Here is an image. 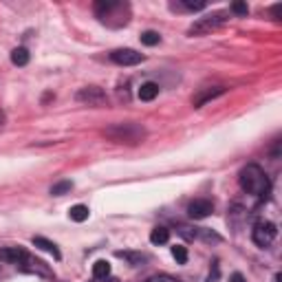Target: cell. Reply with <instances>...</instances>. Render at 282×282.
I'll return each mask as SVG.
<instances>
[{
	"instance_id": "obj_14",
	"label": "cell",
	"mask_w": 282,
	"mask_h": 282,
	"mask_svg": "<svg viewBox=\"0 0 282 282\" xmlns=\"http://www.w3.org/2000/svg\"><path fill=\"white\" fill-rule=\"evenodd\" d=\"M110 276V265L106 263V260H97L93 265V278L95 280H104Z\"/></svg>"
},
{
	"instance_id": "obj_23",
	"label": "cell",
	"mask_w": 282,
	"mask_h": 282,
	"mask_svg": "<svg viewBox=\"0 0 282 282\" xmlns=\"http://www.w3.org/2000/svg\"><path fill=\"white\" fill-rule=\"evenodd\" d=\"M146 282H179V280L172 278V276H168V274H159V276H152V278H148Z\"/></svg>"
},
{
	"instance_id": "obj_9",
	"label": "cell",
	"mask_w": 282,
	"mask_h": 282,
	"mask_svg": "<svg viewBox=\"0 0 282 282\" xmlns=\"http://www.w3.org/2000/svg\"><path fill=\"white\" fill-rule=\"evenodd\" d=\"M29 258V254L22 247H2L0 249V260L7 265H22Z\"/></svg>"
},
{
	"instance_id": "obj_24",
	"label": "cell",
	"mask_w": 282,
	"mask_h": 282,
	"mask_svg": "<svg viewBox=\"0 0 282 282\" xmlns=\"http://www.w3.org/2000/svg\"><path fill=\"white\" fill-rule=\"evenodd\" d=\"M218 280V265L214 263V274H209V278H207V282H216Z\"/></svg>"
},
{
	"instance_id": "obj_20",
	"label": "cell",
	"mask_w": 282,
	"mask_h": 282,
	"mask_svg": "<svg viewBox=\"0 0 282 282\" xmlns=\"http://www.w3.org/2000/svg\"><path fill=\"white\" fill-rule=\"evenodd\" d=\"M183 9H189V11H201L205 9V0H181Z\"/></svg>"
},
{
	"instance_id": "obj_12",
	"label": "cell",
	"mask_w": 282,
	"mask_h": 282,
	"mask_svg": "<svg viewBox=\"0 0 282 282\" xmlns=\"http://www.w3.org/2000/svg\"><path fill=\"white\" fill-rule=\"evenodd\" d=\"M170 240V229L168 227H155L150 232V243L152 245H166Z\"/></svg>"
},
{
	"instance_id": "obj_3",
	"label": "cell",
	"mask_w": 282,
	"mask_h": 282,
	"mask_svg": "<svg viewBox=\"0 0 282 282\" xmlns=\"http://www.w3.org/2000/svg\"><path fill=\"white\" fill-rule=\"evenodd\" d=\"M227 20H229V13H225V11L207 13V16L194 20L192 27L188 29V35H207V33L216 31L218 27H223V24L227 22Z\"/></svg>"
},
{
	"instance_id": "obj_19",
	"label": "cell",
	"mask_w": 282,
	"mask_h": 282,
	"mask_svg": "<svg viewBox=\"0 0 282 282\" xmlns=\"http://www.w3.org/2000/svg\"><path fill=\"white\" fill-rule=\"evenodd\" d=\"M172 256H174V260H177L179 265H186L188 263V249L181 247V245H174V247H172Z\"/></svg>"
},
{
	"instance_id": "obj_18",
	"label": "cell",
	"mask_w": 282,
	"mask_h": 282,
	"mask_svg": "<svg viewBox=\"0 0 282 282\" xmlns=\"http://www.w3.org/2000/svg\"><path fill=\"white\" fill-rule=\"evenodd\" d=\"M141 42L146 44V47H155V44L161 42V35L157 31H143L141 33Z\"/></svg>"
},
{
	"instance_id": "obj_7",
	"label": "cell",
	"mask_w": 282,
	"mask_h": 282,
	"mask_svg": "<svg viewBox=\"0 0 282 282\" xmlns=\"http://www.w3.org/2000/svg\"><path fill=\"white\" fill-rule=\"evenodd\" d=\"M212 212H214V205H212V201H207V198H196V201H192L188 205V214H189V218H194V220L207 218Z\"/></svg>"
},
{
	"instance_id": "obj_1",
	"label": "cell",
	"mask_w": 282,
	"mask_h": 282,
	"mask_svg": "<svg viewBox=\"0 0 282 282\" xmlns=\"http://www.w3.org/2000/svg\"><path fill=\"white\" fill-rule=\"evenodd\" d=\"M238 181H240L243 192L254 194V196H260V198H265L267 194H269V189H271L269 177H267L263 168L256 166V163H249V166H245L243 170H240Z\"/></svg>"
},
{
	"instance_id": "obj_22",
	"label": "cell",
	"mask_w": 282,
	"mask_h": 282,
	"mask_svg": "<svg viewBox=\"0 0 282 282\" xmlns=\"http://www.w3.org/2000/svg\"><path fill=\"white\" fill-rule=\"evenodd\" d=\"M232 11L236 13V16H247L249 7H247V2H234L232 4Z\"/></svg>"
},
{
	"instance_id": "obj_21",
	"label": "cell",
	"mask_w": 282,
	"mask_h": 282,
	"mask_svg": "<svg viewBox=\"0 0 282 282\" xmlns=\"http://www.w3.org/2000/svg\"><path fill=\"white\" fill-rule=\"evenodd\" d=\"M179 234L183 236V238H188V240H194L198 236V232L196 229H192V227H186V225H181V227H179Z\"/></svg>"
},
{
	"instance_id": "obj_16",
	"label": "cell",
	"mask_w": 282,
	"mask_h": 282,
	"mask_svg": "<svg viewBox=\"0 0 282 282\" xmlns=\"http://www.w3.org/2000/svg\"><path fill=\"white\" fill-rule=\"evenodd\" d=\"M11 62L16 66H27L29 64V51L24 47H18L11 51Z\"/></svg>"
},
{
	"instance_id": "obj_10",
	"label": "cell",
	"mask_w": 282,
	"mask_h": 282,
	"mask_svg": "<svg viewBox=\"0 0 282 282\" xmlns=\"http://www.w3.org/2000/svg\"><path fill=\"white\" fill-rule=\"evenodd\" d=\"M33 245H35V247H40L42 251H47V254H51L55 260L62 258V254H60L58 245L51 243V240H49V238H44V236H33Z\"/></svg>"
},
{
	"instance_id": "obj_17",
	"label": "cell",
	"mask_w": 282,
	"mask_h": 282,
	"mask_svg": "<svg viewBox=\"0 0 282 282\" xmlns=\"http://www.w3.org/2000/svg\"><path fill=\"white\" fill-rule=\"evenodd\" d=\"M71 189H73V181H60L51 188V194H53V196H62V194L71 192Z\"/></svg>"
},
{
	"instance_id": "obj_2",
	"label": "cell",
	"mask_w": 282,
	"mask_h": 282,
	"mask_svg": "<svg viewBox=\"0 0 282 282\" xmlns=\"http://www.w3.org/2000/svg\"><path fill=\"white\" fill-rule=\"evenodd\" d=\"M104 137H108L115 143H128V146H137L146 139V128L139 124H115L104 130Z\"/></svg>"
},
{
	"instance_id": "obj_13",
	"label": "cell",
	"mask_w": 282,
	"mask_h": 282,
	"mask_svg": "<svg viewBox=\"0 0 282 282\" xmlns=\"http://www.w3.org/2000/svg\"><path fill=\"white\" fill-rule=\"evenodd\" d=\"M69 216H71V220H75V223H84V220L91 216V212L86 205H75V207L69 209Z\"/></svg>"
},
{
	"instance_id": "obj_28",
	"label": "cell",
	"mask_w": 282,
	"mask_h": 282,
	"mask_svg": "<svg viewBox=\"0 0 282 282\" xmlns=\"http://www.w3.org/2000/svg\"><path fill=\"white\" fill-rule=\"evenodd\" d=\"M280 278H282V276H280V274H276V278H274V282H280Z\"/></svg>"
},
{
	"instance_id": "obj_27",
	"label": "cell",
	"mask_w": 282,
	"mask_h": 282,
	"mask_svg": "<svg viewBox=\"0 0 282 282\" xmlns=\"http://www.w3.org/2000/svg\"><path fill=\"white\" fill-rule=\"evenodd\" d=\"M2 124H4V112H0V128H2Z\"/></svg>"
},
{
	"instance_id": "obj_6",
	"label": "cell",
	"mask_w": 282,
	"mask_h": 282,
	"mask_svg": "<svg viewBox=\"0 0 282 282\" xmlns=\"http://www.w3.org/2000/svg\"><path fill=\"white\" fill-rule=\"evenodd\" d=\"M110 60L119 66H135L143 62V55L135 49H117L110 53Z\"/></svg>"
},
{
	"instance_id": "obj_4",
	"label": "cell",
	"mask_w": 282,
	"mask_h": 282,
	"mask_svg": "<svg viewBox=\"0 0 282 282\" xmlns=\"http://www.w3.org/2000/svg\"><path fill=\"white\" fill-rule=\"evenodd\" d=\"M276 234H278L276 223H271V220H258V223L254 225L251 238H254V243L258 245V247H269L276 240Z\"/></svg>"
},
{
	"instance_id": "obj_25",
	"label": "cell",
	"mask_w": 282,
	"mask_h": 282,
	"mask_svg": "<svg viewBox=\"0 0 282 282\" xmlns=\"http://www.w3.org/2000/svg\"><path fill=\"white\" fill-rule=\"evenodd\" d=\"M280 9H282L280 4H276V7L271 9V13H274V18H276V20H280Z\"/></svg>"
},
{
	"instance_id": "obj_5",
	"label": "cell",
	"mask_w": 282,
	"mask_h": 282,
	"mask_svg": "<svg viewBox=\"0 0 282 282\" xmlns=\"http://www.w3.org/2000/svg\"><path fill=\"white\" fill-rule=\"evenodd\" d=\"M75 99L86 106H101V104H106V93L99 86H84V89L78 91Z\"/></svg>"
},
{
	"instance_id": "obj_11",
	"label": "cell",
	"mask_w": 282,
	"mask_h": 282,
	"mask_svg": "<svg viewBox=\"0 0 282 282\" xmlns=\"http://www.w3.org/2000/svg\"><path fill=\"white\" fill-rule=\"evenodd\" d=\"M157 95H159V84H155V82L141 84V89H139V99L141 101H152Z\"/></svg>"
},
{
	"instance_id": "obj_15",
	"label": "cell",
	"mask_w": 282,
	"mask_h": 282,
	"mask_svg": "<svg viewBox=\"0 0 282 282\" xmlns=\"http://www.w3.org/2000/svg\"><path fill=\"white\" fill-rule=\"evenodd\" d=\"M117 258H124L130 265H135V267H139L141 263H146V260H148L143 254H135V251H117Z\"/></svg>"
},
{
	"instance_id": "obj_26",
	"label": "cell",
	"mask_w": 282,
	"mask_h": 282,
	"mask_svg": "<svg viewBox=\"0 0 282 282\" xmlns=\"http://www.w3.org/2000/svg\"><path fill=\"white\" fill-rule=\"evenodd\" d=\"M232 282H245L243 274H234V276H232Z\"/></svg>"
},
{
	"instance_id": "obj_8",
	"label": "cell",
	"mask_w": 282,
	"mask_h": 282,
	"mask_svg": "<svg viewBox=\"0 0 282 282\" xmlns=\"http://www.w3.org/2000/svg\"><path fill=\"white\" fill-rule=\"evenodd\" d=\"M225 93H227V89H225V86H212V89H203L196 97H192V106H194V108H201V106H205L207 101L216 99V97L225 95Z\"/></svg>"
}]
</instances>
